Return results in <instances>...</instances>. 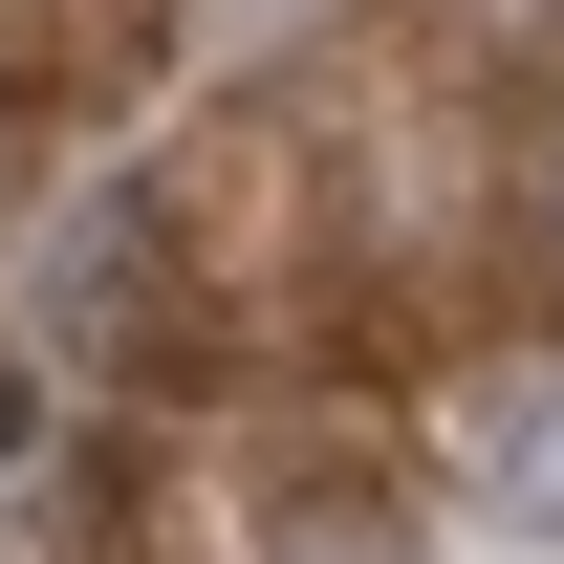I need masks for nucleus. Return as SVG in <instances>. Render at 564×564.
Masks as SVG:
<instances>
[{"label": "nucleus", "instance_id": "nucleus-1", "mask_svg": "<svg viewBox=\"0 0 564 564\" xmlns=\"http://www.w3.org/2000/svg\"><path fill=\"white\" fill-rule=\"evenodd\" d=\"M456 478H478L521 543H564V369H499V391H478V456H456Z\"/></svg>", "mask_w": 564, "mask_h": 564}, {"label": "nucleus", "instance_id": "nucleus-2", "mask_svg": "<svg viewBox=\"0 0 564 564\" xmlns=\"http://www.w3.org/2000/svg\"><path fill=\"white\" fill-rule=\"evenodd\" d=\"M22 434H44V369H22V348H0V456H22Z\"/></svg>", "mask_w": 564, "mask_h": 564}, {"label": "nucleus", "instance_id": "nucleus-3", "mask_svg": "<svg viewBox=\"0 0 564 564\" xmlns=\"http://www.w3.org/2000/svg\"><path fill=\"white\" fill-rule=\"evenodd\" d=\"M0 174H22V87H0Z\"/></svg>", "mask_w": 564, "mask_h": 564}]
</instances>
